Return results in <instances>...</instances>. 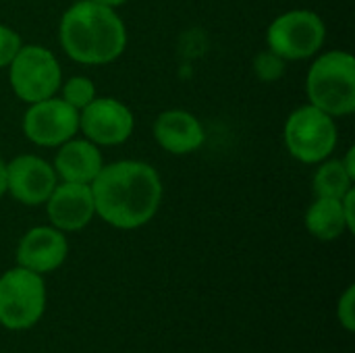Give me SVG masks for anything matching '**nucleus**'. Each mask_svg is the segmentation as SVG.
Segmentation results:
<instances>
[{
  "mask_svg": "<svg viewBox=\"0 0 355 353\" xmlns=\"http://www.w3.org/2000/svg\"><path fill=\"white\" fill-rule=\"evenodd\" d=\"M96 214L114 229L131 231L150 223L162 202V181L146 162L119 160L102 166L92 183Z\"/></svg>",
  "mask_w": 355,
  "mask_h": 353,
  "instance_id": "obj_1",
  "label": "nucleus"
},
{
  "mask_svg": "<svg viewBox=\"0 0 355 353\" xmlns=\"http://www.w3.org/2000/svg\"><path fill=\"white\" fill-rule=\"evenodd\" d=\"M60 44L75 62L106 64L125 52L127 29L114 8L79 0L62 15Z\"/></svg>",
  "mask_w": 355,
  "mask_h": 353,
  "instance_id": "obj_2",
  "label": "nucleus"
},
{
  "mask_svg": "<svg viewBox=\"0 0 355 353\" xmlns=\"http://www.w3.org/2000/svg\"><path fill=\"white\" fill-rule=\"evenodd\" d=\"M306 89L310 104L335 117L355 110V60L349 52L333 50L316 58L308 71Z\"/></svg>",
  "mask_w": 355,
  "mask_h": 353,
  "instance_id": "obj_3",
  "label": "nucleus"
},
{
  "mask_svg": "<svg viewBox=\"0 0 355 353\" xmlns=\"http://www.w3.org/2000/svg\"><path fill=\"white\" fill-rule=\"evenodd\" d=\"M46 310V285L42 275L23 266L0 277V325L8 331H27L40 322Z\"/></svg>",
  "mask_w": 355,
  "mask_h": 353,
  "instance_id": "obj_4",
  "label": "nucleus"
},
{
  "mask_svg": "<svg viewBox=\"0 0 355 353\" xmlns=\"http://www.w3.org/2000/svg\"><path fill=\"white\" fill-rule=\"evenodd\" d=\"M283 137L293 158L306 164H318L337 146V125L331 114L308 104L289 114Z\"/></svg>",
  "mask_w": 355,
  "mask_h": 353,
  "instance_id": "obj_5",
  "label": "nucleus"
},
{
  "mask_svg": "<svg viewBox=\"0 0 355 353\" xmlns=\"http://www.w3.org/2000/svg\"><path fill=\"white\" fill-rule=\"evenodd\" d=\"M12 92L19 100L33 104L56 96L62 85V73L56 56L44 46H21L8 64Z\"/></svg>",
  "mask_w": 355,
  "mask_h": 353,
  "instance_id": "obj_6",
  "label": "nucleus"
},
{
  "mask_svg": "<svg viewBox=\"0 0 355 353\" xmlns=\"http://www.w3.org/2000/svg\"><path fill=\"white\" fill-rule=\"evenodd\" d=\"M327 37L324 21L312 10H289L279 15L266 31L268 50L285 60L314 56Z\"/></svg>",
  "mask_w": 355,
  "mask_h": 353,
  "instance_id": "obj_7",
  "label": "nucleus"
},
{
  "mask_svg": "<svg viewBox=\"0 0 355 353\" xmlns=\"http://www.w3.org/2000/svg\"><path fill=\"white\" fill-rule=\"evenodd\" d=\"M23 131L35 146H60L79 131V110L56 96L33 102L23 117Z\"/></svg>",
  "mask_w": 355,
  "mask_h": 353,
  "instance_id": "obj_8",
  "label": "nucleus"
},
{
  "mask_svg": "<svg viewBox=\"0 0 355 353\" xmlns=\"http://www.w3.org/2000/svg\"><path fill=\"white\" fill-rule=\"evenodd\" d=\"M133 112L114 98H94L79 110V129L96 146H119L133 133Z\"/></svg>",
  "mask_w": 355,
  "mask_h": 353,
  "instance_id": "obj_9",
  "label": "nucleus"
},
{
  "mask_svg": "<svg viewBox=\"0 0 355 353\" xmlns=\"http://www.w3.org/2000/svg\"><path fill=\"white\" fill-rule=\"evenodd\" d=\"M54 187L56 171L40 156L23 154L6 164V191L25 206L46 204Z\"/></svg>",
  "mask_w": 355,
  "mask_h": 353,
  "instance_id": "obj_10",
  "label": "nucleus"
},
{
  "mask_svg": "<svg viewBox=\"0 0 355 353\" xmlns=\"http://www.w3.org/2000/svg\"><path fill=\"white\" fill-rule=\"evenodd\" d=\"M46 212L54 229L62 233L81 231L92 223L96 214L92 185L62 181L52 189L50 198L46 200Z\"/></svg>",
  "mask_w": 355,
  "mask_h": 353,
  "instance_id": "obj_11",
  "label": "nucleus"
},
{
  "mask_svg": "<svg viewBox=\"0 0 355 353\" xmlns=\"http://www.w3.org/2000/svg\"><path fill=\"white\" fill-rule=\"evenodd\" d=\"M69 254V243L62 231L50 227H33L29 229L19 246H17V264L37 273L46 275L62 266Z\"/></svg>",
  "mask_w": 355,
  "mask_h": 353,
  "instance_id": "obj_12",
  "label": "nucleus"
},
{
  "mask_svg": "<svg viewBox=\"0 0 355 353\" xmlns=\"http://www.w3.org/2000/svg\"><path fill=\"white\" fill-rule=\"evenodd\" d=\"M154 137L162 150L183 156L202 148L206 133L202 123L185 110H166L154 123Z\"/></svg>",
  "mask_w": 355,
  "mask_h": 353,
  "instance_id": "obj_13",
  "label": "nucleus"
},
{
  "mask_svg": "<svg viewBox=\"0 0 355 353\" xmlns=\"http://www.w3.org/2000/svg\"><path fill=\"white\" fill-rule=\"evenodd\" d=\"M104 166L102 154L89 139H69L60 144L54 158V171L62 181L92 185Z\"/></svg>",
  "mask_w": 355,
  "mask_h": 353,
  "instance_id": "obj_14",
  "label": "nucleus"
},
{
  "mask_svg": "<svg viewBox=\"0 0 355 353\" xmlns=\"http://www.w3.org/2000/svg\"><path fill=\"white\" fill-rule=\"evenodd\" d=\"M306 227L320 241L339 239L345 231H349L341 200L316 198V202L306 212Z\"/></svg>",
  "mask_w": 355,
  "mask_h": 353,
  "instance_id": "obj_15",
  "label": "nucleus"
},
{
  "mask_svg": "<svg viewBox=\"0 0 355 353\" xmlns=\"http://www.w3.org/2000/svg\"><path fill=\"white\" fill-rule=\"evenodd\" d=\"M352 175L345 171L343 160H329L320 164L314 175V193L316 198H337L341 200L349 189H354Z\"/></svg>",
  "mask_w": 355,
  "mask_h": 353,
  "instance_id": "obj_16",
  "label": "nucleus"
},
{
  "mask_svg": "<svg viewBox=\"0 0 355 353\" xmlns=\"http://www.w3.org/2000/svg\"><path fill=\"white\" fill-rule=\"evenodd\" d=\"M94 98H96V87L94 81L87 77H71L62 85V100L77 110L85 108Z\"/></svg>",
  "mask_w": 355,
  "mask_h": 353,
  "instance_id": "obj_17",
  "label": "nucleus"
},
{
  "mask_svg": "<svg viewBox=\"0 0 355 353\" xmlns=\"http://www.w3.org/2000/svg\"><path fill=\"white\" fill-rule=\"evenodd\" d=\"M285 58L275 54L272 50H264L254 60V71L262 81H277L285 73Z\"/></svg>",
  "mask_w": 355,
  "mask_h": 353,
  "instance_id": "obj_18",
  "label": "nucleus"
},
{
  "mask_svg": "<svg viewBox=\"0 0 355 353\" xmlns=\"http://www.w3.org/2000/svg\"><path fill=\"white\" fill-rule=\"evenodd\" d=\"M21 46H23L21 35L10 27L0 25V69H4L12 62V58L17 56Z\"/></svg>",
  "mask_w": 355,
  "mask_h": 353,
  "instance_id": "obj_19",
  "label": "nucleus"
},
{
  "mask_svg": "<svg viewBox=\"0 0 355 353\" xmlns=\"http://www.w3.org/2000/svg\"><path fill=\"white\" fill-rule=\"evenodd\" d=\"M337 316H339V322L345 327V331L354 333L355 331V287L354 285H349V287L345 289V293L339 298Z\"/></svg>",
  "mask_w": 355,
  "mask_h": 353,
  "instance_id": "obj_20",
  "label": "nucleus"
},
{
  "mask_svg": "<svg viewBox=\"0 0 355 353\" xmlns=\"http://www.w3.org/2000/svg\"><path fill=\"white\" fill-rule=\"evenodd\" d=\"M341 204H343V212H345V218H347V227H349V233L355 231V189H349L343 198H341Z\"/></svg>",
  "mask_w": 355,
  "mask_h": 353,
  "instance_id": "obj_21",
  "label": "nucleus"
},
{
  "mask_svg": "<svg viewBox=\"0 0 355 353\" xmlns=\"http://www.w3.org/2000/svg\"><path fill=\"white\" fill-rule=\"evenodd\" d=\"M343 166H345V171L352 175V179H355V150L352 148L349 152H347V156L343 158Z\"/></svg>",
  "mask_w": 355,
  "mask_h": 353,
  "instance_id": "obj_22",
  "label": "nucleus"
},
{
  "mask_svg": "<svg viewBox=\"0 0 355 353\" xmlns=\"http://www.w3.org/2000/svg\"><path fill=\"white\" fill-rule=\"evenodd\" d=\"M6 193V164L4 160L0 158V198Z\"/></svg>",
  "mask_w": 355,
  "mask_h": 353,
  "instance_id": "obj_23",
  "label": "nucleus"
},
{
  "mask_svg": "<svg viewBox=\"0 0 355 353\" xmlns=\"http://www.w3.org/2000/svg\"><path fill=\"white\" fill-rule=\"evenodd\" d=\"M94 2H98V4H104V6H110V8H116V6L125 4L127 0H94Z\"/></svg>",
  "mask_w": 355,
  "mask_h": 353,
  "instance_id": "obj_24",
  "label": "nucleus"
}]
</instances>
